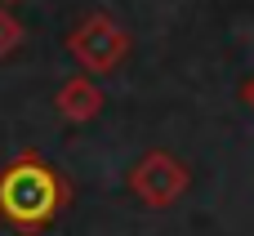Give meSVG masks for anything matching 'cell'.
<instances>
[{
    "label": "cell",
    "mask_w": 254,
    "mask_h": 236,
    "mask_svg": "<svg viewBox=\"0 0 254 236\" xmlns=\"http://www.w3.org/2000/svg\"><path fill=\"white\" fill-rule=\"evenodd\" d=\"M67 178L36 152H22L0 170V219L18 236H40L67 210Z\"/></svg>",
    "instance_id": "1"
},
{
    "label": "cell",
    "mask_w": 254,
    "mask_h": 236,
    "mask_svg": "<svg viewBox=\"0 0 254 236\" xmlns=\"http://www.w3.org/2000/svg\"><path fill=\"white\" fill-rule=\"evenodd\" d=\"M67 54L80 62L85 76H107L129 58V31L112 13H85L67 31Z\"/></svg>",
    "instance_id": "2"
},
{
    "label": "cell",
    "mask_w": 254,
    "mask_h": 236,
    "mask_svg": "<svg viewBox=\"0 0 254 236\" xmlns=\"http://www.w3.org/2000/svg\"><path fill=\"white\" fill-rule=\"evenodd\" d=\"M125 187H129L147 210H170V205H179V201L188 196V187H192V170H188L174 152L152 147V152H143V156L129 165Z\"/></svg>",
    "instance_id": "3"
},
{
    "label": "cell",
    "mask_w": 254,
    "mask_h": 236,
    "mask_svg": "<svg viewBox=\"0 0 254 236\" xmlns=\"http://www.w3.org/2000/svg\"><path fill=\"white\" fill-rule=\"evenodd\" d=\"M103 107H107V98H103L98 80L85 76V71L67 76V80L58 85V94H54V112H58L63 120H71V125H89Z\"/></svg>",
    "instance_id": "4"
},
{
    "label": "cell",
    "mask_w": 254,
    "mask_h": 236,
    "mask_svg": "<svg viewBox=\"0 0 254 236\" xmlns=\"http://www.w3.org/2000/svg\"><path fill=\"white\" fill-rule=\"evenodd\" d=\"M22 36H27V31H22V22L9 13V4H0V58H9V54L22 45Z\"/></svg>",
    "instance_id": "5"
},
{
    "label": "cell",
    "mask_w": 254,
    "mask_h": 236,
    "mask_svg": "<svg viewBox=\"0 0 254 236\" xmlns=\"http://www.w3.org/2000/svg\"><path fill=\"white\" fill-rule=\"evenodd\" d=\"M241 103H246V107H250V112H254V76H250V80H246V85H241Z\"/></svg>",
    "instance_id": "6"
},
{
    "label": "cell",
    "mask_w": 254,
    "mask_h": 236,
    "mask_svg": "<svg viewBox=\"0 0 254 236\" xmlns=\"http://www.w3.org/2000/svg\"><path fill=\"white\" fill-rule=\"evenodd\" d=\"M4 4H13V0H4Z\"/></svg>",
    "instance_id": "7"
}]
</instances>
